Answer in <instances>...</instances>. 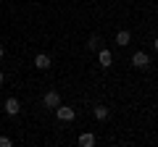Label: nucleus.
<instances>
[{
    "instance_id": "39448f33",
    "label": "nucleus",
    "mask_w": 158,
    "mask_h": 147,
    "mask_svg": "<svg viewBox=\"0 0 158 147\" xmlns=\"http://www.w3.org/2000/svg\"><path fill=\"white\" fill-rule=\"evenodd\" d=\"M19 110H21L19 100H16V97H8V100H6V113H8V116H16Z\"/></svg>"
},
{
    "instance_id": "0eeeda50",
    "label": "nucleus",
    "mask_w": 158,
    "mask_h": 147,
    "mask_svg": "<svg viewBox=\"0 0 158 147\" xmlns=\"http://www.w3.org/2000/svg\"><path fill=\"white\" fill-rule=\"evenodd\" d=\"M132 42V34L127 32V29H121V32L116 34V45H129Z\"/></svg>"
},
{
    "instance_id": "9d476101",
    "label": "nucleus",
    "mask_w": 158,
    "mask_h": 147,
    "mask_svg": "<svg viewBox=\"0 0 158 147\" xmlns=\"http://www.w3.org/2000/svg\"><path fill=\"white\" fill-rule=\"evenodd\" d=\"M87 45H90V50H98V45H100V37H95V34H92Z\"/></svg>"
},
{
    "instance_id": "f257e3e1",
    "label": "nucleus",
    "mask_w": 158,
    "mask_h": 147,
    "mask_svg": "<svg viewBox=\"0 0 158 147\" xmlns=\"http://www.w3.org/2000/svg\"><path fill=\"white\" fill-rule=\"evenodd\" d=\"M132 66H135V68H148V66H150V58H148V53L137 50L135 55H132Z\"/></svg>"
},
{
    "instance_id": "f8f14e48",
    "label": "nucleus",
    "mask_w": 158,
    "mask_h": 147,
    "mask_svg": "<svg viewBox=\"0 0 158 147\" xmlns=\"http://www.w3.org/2000/svg\"><path fill=\"white\" fill-rule=\"evenodd\" d=\"M3 55H6V47H3V45H0V58H3Z\"/></svg>"
},
{
    "instance_id": "ddd939ff",
    "label": "nucleus",
    "mask_w": 158,
    "mask_h": 147,
    "mask_svg": "<svg viewBox=\"0 0 158 147\" xmlns=\"http://www.w3.org/2000/svg\"><path fill=\"white\" fill-rule=\"evenodd\" d=\"M3 81H6V76H3V71H0V87H3Z\"/></svg>"
},
{
    "instance_id": "20e7f679",
    "label": "nucleus",
    "mask_w": 158,
    "mask_h": 147,
    "mask_svg": "<svg viewBox=\"0 0 158 147\" xmlns=\"http://www.w3.org/2000/svg\"><path fill=\"white\" fill-rule=\"evenodd\" d=\"M34 66H37L40 71H45V68H50V55H48V53H40V55L34 58Z\"/></svg>"
},
{
    "instance_id": "423d86ee",
    "label": "nucleus",
    "mask_w": 158,
    "mask_h": 147,
    "mask_svg": "<svg viewBox=\"0 0 158 147\" xmlns=\"http://www.w3.org/2000/svg\"><path fill=\"white\" fill-rule=\"evenodd\" d=\"M98 61H100V66H103V68H111V63H113L111 50H100V53H98Z\"/></svg>"
},
{
    "instance_id": "f03ea898",
    "label": "nucleus",
    "mask_w": 158,
    "mask_h": 147,
    "mask_svg": "<svg viewBox=\"0 0 158 147\" xmlns=\"http://www.w3.org/2000/svg\"><path fill=\"white\" fill-rule=\"evenodd\" d=\"M56 116H58V121H74V108H69V105H58L56 108Z\"/></svg>"
},
{
    "instance_id": "7ed1b4c3",
    "label": "nucleus",
    "mask_w": 158,
    "mask_h": 147,
    "mask_svg": "<svg viewBox=\"0 0 158 147\" xmlns=\"http://www.w3.org/2000/svg\"><path fill=\"white\" fill-rule=\"evenodd\" d=\"M42 102H45V108H53V110H56V108L61 105V95H58V92H48V95L42 97Z\"/></svg>"
},
{
    "instance_id": "6e6552de",
    "label": "nucleus",
    "mask_w": 158,
    "mask_h": 147,
    "mask_svg": "<svg viewBox=\"0 0 158 147\" xmlns=\"http://www.w3.org/2000/svg\"><path fill=\"white\" fill-rule=\"evenodd\" d=\"M79 145H82V147H92V145H95V134H90V131H85V134L79 137Z\"/></svg>"
},
{
    "instance_id": "9b49d317",
    "label": "nucleus",
    "mask_w": 158,
    "mask_h": 147,
    "mask_svg": "<svg viewBox=\"0 0 158 147\" xmlns=\"http://www.w3.org/2000/svg\"><path fill=\"white\" fill-rule=\"evenodd\" d=\"M13 142H11V137H0V147H11Z\"/></svg>"
},
{
    "instance_id": "4468645a",
    "label": "nucleus",
    "mask_w": 158,
    "mask_h": 147,
    "mask_svg": "<svg viewBox=\"0 0 158 147\" xmlns=\"http://www.w3.org/2000/svg\"><path fill=\"white\" fill-rule=\"evenodd\" d=\"M153 47H156V50H158V37H156V42H153Z\"/></svg>"
},
{
    "instance_id": "1a4fd4ad",
    "label": "nucleus",
    "mask_w": 158,
    "mask_h": 147,
    "mask_svg": "<svg viewBox=\"0 0 158 147\" xmlns=\"http://www.w3.org/2000/svg\"><path fill=\"white\" fill-rule=\"evenodd\" d=\"M92 113H95L98 121H106V118H108V108H106V105H95V108H92Z\"/></svg>"
}]
</instances>
